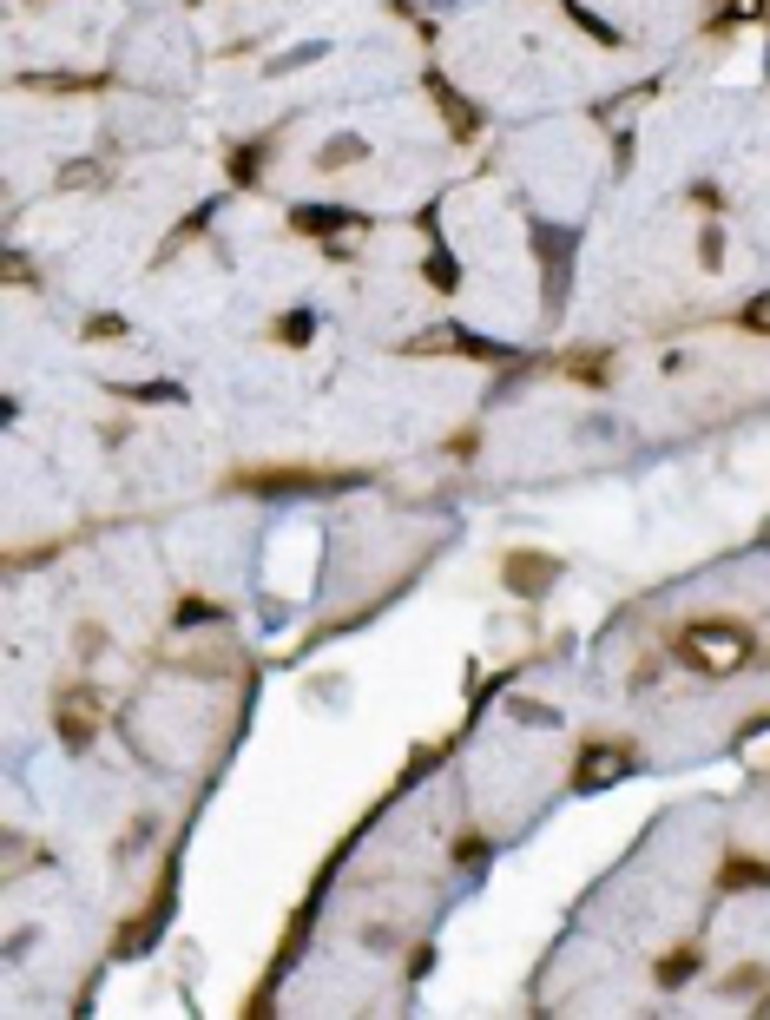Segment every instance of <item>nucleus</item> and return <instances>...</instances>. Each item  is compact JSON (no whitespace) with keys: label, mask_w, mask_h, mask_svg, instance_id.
Listing matches in <instances>:
<instances>
[{"label":"nucleus","mask_w":770,"mask_h":1020,"mask_svg":"<svg viewBox=\"0 0 770 1020\" xmlns=\"http://www.w3.org/2000/svg\"><path fill=\"white\" fill-rule=\"evenodd\" d=\"M619 764H626V751H593V764H586V784H599V777H613Z\"/></svg>","instance_id":"nucleus-2"},{"label":"nucleus","mask_w":770,"mask_h":1020,"mask_svg":"<svg viewBox=\"0 0 770 1020\" xmlns=\"http://www.w3.org/2000/svg\"><path fill=\"white\" fill-rule=\"evenodd\" d=\"M744 330H770V297H757L751 310H744Z\"/></svg>","instance_id":"nucleus-3"},{"label":"nucleus","mask_w":770,"mask_h":1020,"mask_svg":"<svg viewBox=\"0 0 770 1020\" xmlns=\"http://www.w3.org/2000/svg\"><path fill=\"white\" fill-rule=\"evenodd\" d=\"M290 224H297L303 237H330V231H343V224H356V211H343V204H297Z\"/></svg>","instance_id":"nucleus-1"}]
</instances>
